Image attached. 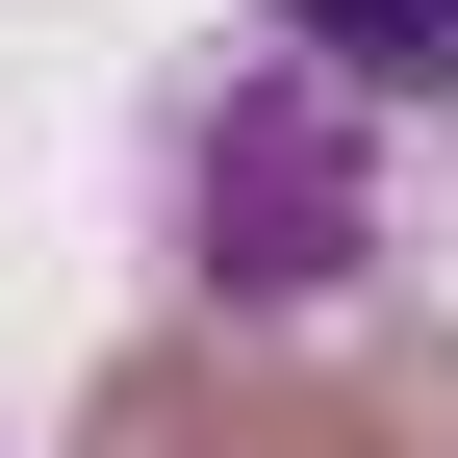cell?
Returning <instances> with one entry per match:
<instances>
[{
    "label": "cell",
    "instance_id": "2",
    "mask_svg": "<svg viewBox=\"0 0 458 458\" xmlns=\"http://www.w3.org/2000/svg\"><path fill=\"white\" fill-rule=\"evenodd\" d=\"M255 382V458H458V331H382L357 382H306V357H229Z\"/></svg>",
    "mask_w": 458,
    "mask_h": 458
},
{
    "label": "cell",
    "instance_id": "3",
    "mask_svg": "<svg viewBox=\"0 0 458 458\" xmlns=\"http://www.w3.org/2000/svg\"><path fill=\"white\" fill-rule=\"evenodd\" d=\"M77 458H255V382H229L204 331H153V357H102V408H77Z\"/></svg>",
    "mask_w": 458,
    "mask_h": 458
},
{
    "label": "cell",
    "instance_id": "1",
    "mask_svg": "<svg viewBox=\"0 0 458 458\" xmlns=\"http://www.w3.org/2000/svg\"><path fill=\"white\" fill-rule=\"evenodd\" d=\"M179 255H204V306H357L408 229H382V102L331 77V51H255V77H204L179 102Z\"/></svg>",
    "mask_w": 458,
    "mask_h": 458
},
{
    "label": "cell",
    "instance_id": "4",
    "mask_svg": "<svg viewBox=\"0 0 458 458\" xmlns=\"http://www.w3.org/2000/svg\"><path fill=\"white\" fill-rule=\"evenodd\" d=\"M280 51H331L357 102H458V0H280Z\"/></svg>",
    "mask_w": 458,
    "mask_h": 458
}]
</instances>
